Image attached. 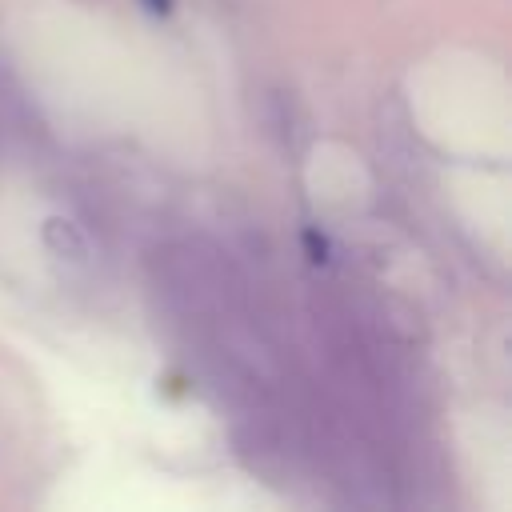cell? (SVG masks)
<instances>
[{"label": "cell", "instance_id": "obj_1", "mask_svg": "<svg viewBox=\"0 0 512 512\" xmlns=\"http://www.w3.org/2000/svg\"><path fill=\"white\" fill-rule=\"evenodd\" d=\"M304 248H308V260H312V264H324V260H328V240H324L320 232H312V228L304 232Z\"/></svg>", "mask_w": 512, "mask_h": 512}, {"label": "cell", "instance_id": "obj_2", "mask_svg": "<svg viewBox=\"0 0 512 512\" xmlns=\"http://www.w3.org/2000/svg\"><path fill=\"white\" fill-rule=\"evenodd\" d=\"M144 8H148L152 16H168V12H172V0H144Z\"/></svg>", "mask_w": 512, "mask_h": 512}]
</instances>
